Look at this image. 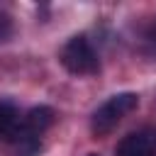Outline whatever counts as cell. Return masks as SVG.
I'll list each match as a JSON object with an SVG mask.
<instances>
[{"label": "cell", "mask_w": 156, "mask_h": 156, "mask_svg": "<svg viewBox=\"0 0 156 156\" xmlns=\"http://www.w3.org/2000/svg\"><path fill=\"white\" fill-rule=\"evenodd\" d=\"M136 105H139V95L136 93H117V95H112L110 100H105L93 112V119H90L93 134L95 136L110 134L132 110H136Z\"/></svg>", "instance_id": "6da1fadb"}, {"label": "cell", "mask_w": 156, "mask_h": 156, "mask_svg": "<svg viewBox=\"0 0 156 156\" xmlns=\"http://www.w3.org/2000/svg\"><path fill=\"white\" fill-rule=\"evenodd\" d=\"M61 63L73 76H95L100 71L98 54L90 46V41H88L85 34H76V37H71L63 44V49H61Z\"/></svg>", "instance_id": "7a4b0ae2"}, {"label": "cell", "mask_w": 156, "mask_h": 156, "mask_svg": "<svg viewBox=\"0 0 156 156\" xmlns=\"http://www.w3.org/2000/svg\"><path fill=\"white\" fill-rule=\"evenodd\" d=\"M154 151H156V134L154 132H132L115 149L117 156H154Z\"/></svg>", "instance_id": "3957f363"}, {"label": "cell", "mask_w": 156, "mask_h": 156, "mask_svg": "<svg viewBox=\"0 0 156 156\" xmlns=\"http://www.w3.org/2000/svg\"><path fill=\"white\" fill-rule=\"evenodd\" d=\"M22 122H24V129H27L29 134L41 136V134L54 124V110L46 107V105H37V107H32V110L24 115Z\"/></svg>", "instance_id": "277c9868"}, {"label": "cell", "mask_w": 156, "mask_h": 156, "mask_svg": "<svg viewBox=\"0 0 156 156\" xmlns=\"http://www.w3.org/2000/svg\"><path fill=\"white\" fill-rule=\"evenodd\" d=\"M20 132H22L20 112L10 102H0V136L7 139V141H15Z\"/></svg>", "instance_id": "5b68a950"}, {"label": "cell", "mask_w": 156, "mask_h": 156, "mask_svg": "<svg viewBox=\"0 0 156 156\" xmlns=\"http://www.w3.org/2000/svg\"><path fill=\"white\" fill-rule=\"evenodd\" d=\"M12 17L7 12H0V41H7L12 37Z\"/></svg>", "instance_id": "8992f818"}, {"label": "cell", "mask_w": 156, "mask_h": 156, "mask_svg": "<svg viewBox=\"0 0 156 156\" xmlns=\"http://www.w3.org/2000/svg\"><path fill=\"white\" fill-rule=\"evenodd\" d=\"M88 156H100V154H88Z\"/></svg>", "instance_id": "52a82bcc"}]
</instances>
